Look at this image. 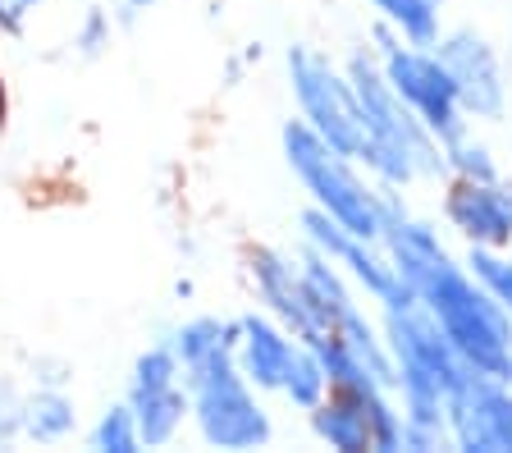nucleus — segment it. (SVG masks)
Returning a JSON list of instances; mask_svg holds the SVG:
<instances>
[{"label": "nucleus", "mask_w": 512, "mask_h": 453, "mask_svg": "<svg viewBox=\"0 0 512 453\" xmlns=\"http://www.w3.org/2000/svg\"><path fill=\"white\" fill-rule=\"evenodd\" d=\"M380 243L394 257L412 298L444 325V335L458 344V353L471 367L512 385V316L485 293V284L467 270V261L448 248L444 229L416 216L403 202V193H394Z\"/></svg>", "instance_id": "f257e3e1"}, {"label": "nucleus", "mask_w": 512, "mask_h": 453, "mask_svg": "<svg viewBox=\"0 0 512 453\" xmlns=\"http://www.w3.org/2000/svg\"><path fill=\"white\" fill-rule=\"evenodd\" d=\"M357 92V110H362V147H357V165L371 174L384 193H412L416 184H439L444 179V151L439 138L403 106L389 78H384L380 60L371 46L343 55Z\"/></svg>", "instance_id": "f03ea898"}, {"label": "nucleus", "mask_w": 512, "mask_h": 453, "mask_svg": "<svg viewBox=\"0 0 512 453\" xmlns=\"http://www.w3.org/2000/svg\"><path fill=\"white\" fill-rule=\"evenodd\" d=\"M279 151H284V165L293 174V184L307 193V206L325 211L330 220H339L343 229H352V234H362V238L384 234V216H389V197L394 193H384L348 151L316 138L302 119H284Z\"/></svg>", "instance_id": "7ed1b4c3"}, {"label": "nucleus", "mask_w": 512, "mask_h": 453, "mask_svg": "<svg viewBox=\"0 0 512 453\" xmlns=\"http://www.w3.org/2000/svg\"><path fill=\"white\" fill-rule=\"evenodd\" d=\"M188 399H192V431L206 449L247 453L270 449L275 440V417L266 408V394L238 371V362H215V367L192 371Z\"/></svg>", "instance_id": "20e7f679"}, {"label": "nucleus", "mask_w": 512, "mask_h": 453, "mask_svg": "<svg viewBox=\"0 0 512 453\" xmlns=\"http://www.w3.org/2000/svg\"><path fill=\"white\" fill-rule=\"evenodd\" d=\"M284 78L293 92V110L316 138H325L330 147L348 151L357 161L362 147V110H357V92H352L348 65L334 60L320 46H288L284 51Z\"/></svg>", "instance_id": "39448f33"}, {"label": "nucleus", "mask_w": 512, "mask_h": 453, "mask_svg": "<svg viewBox=\"0 0 512 453\" xmlns=\"http://www.w3.org/2000/svg\"><path fill=\"white\" fill-rule=\"evenodd\" d=\"M371 51H375V60H380L389 87L403 97V106L412 110L439 142H448L453 133H462L471 124L467 110H462L458 87H453V78H448V69H444L435 46L407 42V37L389 33L380 23L371 37Z\"/></svg>", "instance_id": "423d86ee"}, {"label": "nucleus", "mask_w": 512, "mask_h": 453, "mask_svg": "<svg viewBox=\"0 0 512 453\" xmlns=\"http://www.w3.org/2000/svg\"><path fill=\"white\" fill-rule=\"evenodd\" d=\"M302 243L316 248V252H325V257L357 284V293L371 302L375 312H389V307L412 302V289L403 284V275H398L394 257L384 252L380 238L352 234V229H343L339 220H330L325 211L307 206V211H302Z\"/></svg>", "instance_id": "0eeeda50"}, {"label": "nucleus", "mask_w": 512, "mask_h": 453, "mask_svg": "<svg viewBox=\"0 0 512 453\" xmlns=\"http://www.w3.org/2000/svg\"><path fill=\"white\" fill-rule=\"evenodd\" d=\"M435 51L444 60L453 87H458L471 124H499L508 115V69H503V55L494 51L490 37L462 23V28L439 33Z\"/></svg>", "instance_id": "6e6552de"}, {"label": "nucleus", "mask_w": 512, "mask_h": 453, "mask_svg": "<svg viewBox=\"0 0 512 453\" xmlns=\"http://www.w3.org/2000/svg\"><path fill=\"white\" fill-rule=\"evenodd\" d=\"M439 220L462 248H512V184L494 179H444Z\"/></svg>", "instance_id": "1a4fd4ad"}, {"label": "nucleus", "mask_w": 512, "mask_h": 453, "mask_svg": "<svg viewBox=\"0 0 512 453\" xmlns=\"http://www.w3.org/2000/svg\"><path fill=\"white\" fill-rule=\"evenodd\" d=\"M448 444L462 453H512V385L471 371L448 394Z\"/></svg>", "instance_id": "9d476101"}, {"label": "nucleus", "mask_w": 512, "mask_h": 453, "mask_svg": "<svg viewBox=\"0 0 512 453\" xmlns=\"http://www.w3.org/2000/svg\"><path fill=\"white\" fill-rule=\"evenodd\" d=\"M247 284H252V298L261 312H270L275 321H284L302 344H311L316 335H325V325L316 316V302L307 293V280H302L298 266V248H261L247 252Z\"/></svg>", "instance_id": "9b49d317"}, {"label": "nucleus", "mask_w": 512, "mask_h": 453, "mask_svg": "<svg viewBox=\"0 0 512 453\" xmlns=\"http://www.w3.org/2000/svg\"><path fill=\"white\" fill-rule=\"evenodd\" d=\"M302 339L288 330L284 321H275L270 312H243L238 316V339H234V362L261 394H279L293 357H298Z\"/></svg>", "instance_id": "f8f14e48"}, {"label": "nucleus", "mask_w": 512, "mask_h": 453, "mask_svg": "<svg viewBox=\"0 0 512 453\" xmlns=\"http://www.w3.org/2000/svg\"><path fill=\"white\" fill-rule=\"evenodd\" d=\"M133 417L142 431V449H170L183 435V426H192V399H188V380H170V385H147V389H128L124 394Z\"/></svg>", "instance_id": "ddd939ff"}, {"label": "nucleus", "mask_w": 512, "mask_h": 453, "mask_svg": "<svg viewBox=\"0 0 512 453\" xmlns=\"http://www.w3.org/2000/svg\"><path fill=\"white\" fill-rule=\"evenodd\" d=\"M307 426L316 435V444L339 453H375L371 440V417H366V403L352 394V389H330L316 408L307 412Z\"/></svg>", "instance_id": "4468645a"}, {"label": "nucleus", "mask_w": 512, "mask_h": 453, "mask_svg": "<svg viewBox=\"0 0 512 453\" xmlns=\"http://www.w3.org/2000/svg\"><path fill=\"white\" fill-rule=\"evenodd\" d=\"M234 339H238V316H188L170 330V348L179 353L183 376L215 362H234Z\"/></svg>", "instance_id": "2eb2a0df"}, {"label": "nucleus", "mask_w": 512, "mask_h": 453, "mask_svg": "<svg viewBox=\"0 0 512 453\" xmlns=\"http://www.w3.org/2000/svg\"><path fill=\"white\" fill-rule=\"evenodd\" d=\"M78 431V403L64 385H37L23 399V440L32 444H64Z\"/></svg>", "instance_id": "dca6fc26"}, {"label": "nucleus", "mask_w": 512, "mask_h": 453, "mask_svg": "<svg viewBox=\"0 0 512 453\" xmlns=\"http://www.w3.org/2000/svg\"><path fill=\"white\" fill-rule=\"evenodd\" d=\"M366 5L389 33L407 37V42L435 46L444 33V0H366Z\"/></svg>", "instance_id": "f3484780"}, {"label": "nucleus", "mask_w": 512, "mask_h": 453, "mask_svg": "<svg viewBox=\"0 0 512 453\" xmlns=\"http://www.w3.org/2000/svg\"><path fill=\"white\" fill-rule=\"evenodd\" d=\"M439 151H444V179H494L499 174L494 147L476 133V124H467L448 142H439Z\"/></svg>", "instance_id": "a211bd4d"}, {"label": "nucleus", "mask_w": 512, "mask_h": 453, "mask_svg": "<svg viewBox=\"0 0 512 453\" xmlns=\"http://www.w3.org/2000/svg\"><path fill=\"white\" fill-rule=\"evenodd\" d=\"M325 394H330V371H325V362L316 357V348L302 344L298 357H293V367H288V376H284V385H279V399H284L293 412H311Z\"/></svg>", "instance_id": "6ab92c4d"}, {"label": "nucleus", "mask_w": 512, "mask_h": 453, "mask_svg": "<svg viewBox=\"0 0 512 453\" xmlns=\"http://www.w3.org/2000/svg\"><path fill=\"white\" fill-rule=\"evenodd\" d=\"M87 449H96V453H138L142 449V431H138V417H133L128 399L101 408V417L87 426Z\"/></svg>", "instance_id": "aec40b11"}, {"label": "nucleus", "mask_w": 512, "mask_h": 453, "mask_svg": "<svg viewBox=\"0 0 512 453\" xmlns=\"http://www.w3.org/2000/svg\"><path fill=\"white\" fill-rule=\"evenodd\" d=\"M462 261L485 284V293L512 316V248H462Z\"/></svg>", "instance_id": "412c9836"}, {"label": "nucleus", "mask_w": 512, "mask_h": 453, "mask_svg": "<svg viewBox=\"0 0 512 453\" xmlns=\"http://www.w3.org/2000/svg\"><path fill=\"white\" fill-rule=\"evenodd\" d=\"M170 380H183V367H179V353L165 344H147L133 367H128V389H147V385H170Z\"/></svg>", "instance_id": "4be33fe9"}, {"label": "nucleus", "mask_w": 512, "mask_h": 453, "mask_svg": "<svg viewBox=\"0 0 512 453\" xmlns=\"http://www.w3.org/2000/svg\"><path fill=\"white\" fill-rule=\"evenodd\" d=\"M110 42H115V19H110V10L87 5L74 23V51L83 55V60H96V55L110 51Z\"/></svg>", "instance_id": "5701e85b"}, {"label": "nucleus", "mask_w": 512, "mask_h": 453, "mask_svg": "<svg viewBox=\"0 0 512 453\" xmlns=\"http://www.w3.org/2000/svg\"><path fill=\"white\" fill-rule=\"evenodd\" d=\"M23 394L14 380H0V449L23 440Z\"/></svg>", "instance_id": "b1692460"}, {"label": "nucleus", "mask_w": 512, "mask_h": 453, "mask_svg": "<svg viewBox=\"0 0 512 453\" xmlns=\"http://www.w3.org/2000/svg\"><path fill=\"white\" fill-rule=\"evenodd\" d=\"M46 0H0V37L10 42V37H23L28 33V23L42 14Z\"/></svg>", "instance_id": "393cba45"}, {"label": "nucleus", "mask_w": 512, "mask_h": 453, "mask_svg": "<svg viewBox=\"0 0 512 453\" xmlns=\"http://www.w3.org/2000/svg\"><path fill=\"white\" fill-rule=\"evenodd\" d=\"M110 5H115L119 19H138V14H147L151 5H156V0H110Z\"/></svg>", "instance_id": "a878e982"}]
</instances>
